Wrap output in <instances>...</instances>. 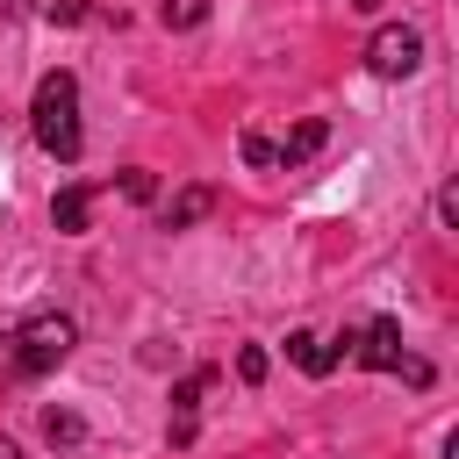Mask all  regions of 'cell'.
Listing matches in <instances>:
<instances>
[{
	"label": "cell",
	"instance_id": "cell-1",
	"mask_svg": "<svg viewBox=\"0 0 459 459\" xmlns=\"http://www.w3.org/2000/svg\"><path fill=\"white\" fill-rule=\"evenodd\" d=\"M29 122H36V143L57 165H72L86 151V136H79V79L72 72H43L36 79V100H29Z\"/></svg>",
	"mask_w": 459,
	"mask_h": 459
},
{
	"label": "cell",
	"instance_id": "cell-2",
	"mask_svg": "<svg viewBox=\"0 0 459 459\" xmlns=\"http://www.w3.org/2000/svg\"><path fill=\"white\" fill-rule=\"evenodd\" d=\"M72 344H79V323L57 316V308H43V316H29V323H14V330L0 337V366H7L14 380H36V373H50Z\"/></svg>",
	"mask_w": 459,
	"mask_h": 459
},
{
	"label": "cell",
	"instance_id": "cell-3",
	"mask_svg": "<svg viewBox=\"0 0 459 459\" xmlns=\"http://www.w3.org/2000/svg\"><path fill=\"white\" fill-rule=\"evenodd\" d=\"M351 359H359V366H373V373H402L409 387H430V366L402 351V323H394V316H373V323L359 330Z\"/></svg>",
	"mask_w": 459,
	"mask_h": 459
},
{
	"label": "cell",
	"instance_id": "cell-4",
	"mask_svg": "<svg viewBox=\"0 0 459 459\" xmlns=\"http://www.w3.org/2000/svg\"><path fill=\"white\" fill-rule=\"evenodd\" d=\"M423 65V36L416 29H373V43H366V72H380V79H409Z\"/></svg>",
	"mask_w": 459,
	"mask_h": 459
},
{
	"label": "cell",
	"instance_id": "cell-5",
	"mask_svg": "<svg viewBox=\"0 0 459 459\" xmlns=\"http://www.w3.org/2000/svg\"><path fill=\"white\" fill-rule=\"evenodd\" d=\"M215 387V373H186L172 387V445H194V423H201V394Z\"/></svg>",
	"mask_w": 459,
	"mask_h": 459
},
{
	"label": "cell",
	"instance_id": "cell-6",
	"mask_svg": "<svg viewBox=\"0 0 459 459\" xmlns=\"http://www.w3.org/2000/svg\"><path fill=\"white\" fill-rule=\"evenodd\" d=\"M323 143H330V122H323V115H308V122H294V129H287V143H273V158H280V165H301V158H316Z\"/></svg>",
	"mask_w": 459,
	"mask_h": 459
},
{
	"label": "cell",
	"instance_id": "cell-7",
	"mask_svg": "<svg viewBox=\"0 0 459 459\" xmlns=\"http://www.w3.org/2000/svg\"><path fill=\"white\" fill-rule=\"evenodd\" d=\"M86 215H93V186H86V179H79V186H65V194L50 201V222H57L65 237H79V230H86Z\"/></svg>",
	"mask_w": 459,
	"mask_h": 459
},
{
	"label": "cell",
	"instance_id": "cell-8",
	"mask_svg": "<svg viewBox=\"0 0 459 459\" xmlns=\"http://www.w3.org/2000/svg\"><path fill=\"white\" fill-rule=\"evenodd\" d=\"M287 359H294L301 373H316V380H323V373L337 366V351H330V344H323L316 330H294V337H287Z\"/></svg>",
	"mask_w": 459,
	"mask_h": 459
},
{
	"label": "cell",
	"instance_id": "cell-9",
	"mask_svg": "<svg viewBox=\"0 0 459 459\" xmlns=\"http://www.w3.org/2000/svg\"><path fill=\"white\" fill-rule=\"evenodd\" d=\"M208 208H215V186H186L179 201H165V230H194Z\"/></svg>",
	"mask_w": 459,
	"mask_h": 459
},
{
	"label": "cell",
	"instance_id": "cell-10",
	"mask_svg": "<svg viewBox=\"0 0 459 459\" xmlns=\"http://www.w3.org/2000/svg\"><path fill=\"white\" fill-rule=\"evenodd\" d=\"M43 437H50V445H86V423H79L72 409H43Z\"/></svg>",
	"mask_w": 459,
	"mask_h": 459
},
{
	"label": "cell",
	"instance_id": "cell-11",
	"mask_svg": "<svg viewBox=\"0 0 459 459\" xmlns=\"http://www.w3.org/2000/svg\"><path fill=\"white\" fill-rule=\"evenodd\" d=\"M244 165H280V158H273V143H265L258 129H244Z\"/></svg>",
	"mask_w": 459,
	"mask_h": 459
},
{
	"label": "cell",
	"instance_id": "cell-12",
	"mask_svg": "<svg viewBox=\"0 0 459 459\" xmlns=\"http://www.w3.org/2000/svg\"><path fill=\"white\" fill-rule=\"evenodd\" d=\"M122 194H129V201H151V194H158V179L136 165V172H122Z\"/></svg>",
	"mask_w": 459,
	"mask_h": 459
},
{
	"label": "cell",
	"instance_id": "cell-13",
	"mask_svg": "<svg viewBox=\"0 0 459 459\" xmlns=\"http://www.w3.org/2000/svg\"><path fill=\"white\" fill-rule=\"evenodd\" d=\"M237 373H244V380H265V351L244 344V351H237Z\"/></svg>",
	"mask_w": 459,
	"mask_h": 459
},
{
	"label": "cell",
	"instance_id": "cell-14",
	"mask_svg": "<svg viewBox=\"0 0 459 459\" xmlns=\"http://www.w3.org/2000/svg\"><path fill=\"white\" fill-rule=\"evenodd\" d=\"M165 22H179V29H194V22H201V0H179V7H165Z\"/></svg>",
	"mask_w": 459,
	"mask_h": 459
},
{
	"label": "cell",
	"instance_id": "cell-15",
	"mask_svg": "<svg viewBox=\"0 0 459 459\" xmlns=\"http://www.w3.org/2000/svg\"><path fill=\"white\" fill-rule=\"evenodd\" d=\"M86 14V0H50V22H79Z\"/></svg>",
	"mask_w": 459,
	"mask_h": 459
},
{
	"label": "cell",
	"instance_id": "cell-16",
	"mask_svg": "<svg viewBox=\"0 0 459 459\" xmlns=\"http://www.w3.org/2000/svg\"><path fill=\"white\" fill-rule=\"evenodd\" d=\"M29 7H36V0H0V14H7V22H14V14H29Z\"/></svg>",
	"mask_w": 459,
	"mask_h": 459
},
{
	"label": "cell",
	"instance_id": "cell-17",
	"mask_svg": "<svg viewBox=\"0 0 459 459\" xmlns=\"http://www.w3.org/2000/svg\"><path fill=\"white\" fill-rule=\"evenodd\" d=\"M0 459H22V452H14V445H7V437H0Z\"/></svg>",
	"mask_w": 459,
	"mask_h": 459
},
{
	"label": "cell",
	"instance_id": "cell-18",
	"mask_svg": "<svg viewBox=\"0 0 459 459\" xmlns=\"http://www.w3.org/2000/svg\"><path fill=\"white\" fill-rule=\"evenodd\" d=\"M351 7H380V0H351Z\"/></svg>",
	"mask_w": 459,
	"mask_h": 459
}]
</instances>
